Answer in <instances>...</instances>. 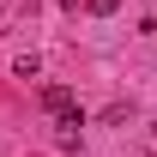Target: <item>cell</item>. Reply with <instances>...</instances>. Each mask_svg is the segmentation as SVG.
Returning a JSON list of instances; mask_svg holds the SVG:
<instances>
[{"label":"cell","mask_w":157,"mask_h":157,"mask_svg":"<svg viewBox=\"0 0 157 157\" xmlns=\"http://www.w3.org/2000/svg\"><path fill=\"white\" fill-rule=\"evenodd\" d=\"M42 109H48V115H73V91H67V85H42Z\"/></svg>","instance_id":"obj_1"},{"label":"cell","mask_w":157,"mask_h":157,"mask_svg":"<svg viewBox=\"0 0 157 157\" xmlns=\"http://www.w3.org/2000/svg\"><path fill=\"white\" fill-rule=\"evenodd\" d=\"M12 73H18V78H36V73H42V60H36V55H18V60H12Z\"/></svg>","instance_id":"obj_2"},{"label":"cell","mask_w":157,"mask_h":157,"mask_svg":"<svg viewBox=\"0 0 157 157\" xmlns=\"http://www.w3.org/2000/svg\"><path fill=\"white\" fill-rule=\"evenodd\" d=\"M85 6H91V12H97V18H109V12H115L121 0H85Z\"/></svg>","instance_id":"obj_3"},{"label":"cell","mask_w":157,"mask_h":157,"mask_svg":"<svg viewBox=\"0 0 157 157\" xmlns=\"http://www.w3.org/2000/svg\"><path fill=\"white\" fill-rule=\"evenodd\" d=\"M55 6H78V0H55Z\"/></svg>","instance_id":"obj_4"}]
</instances>
